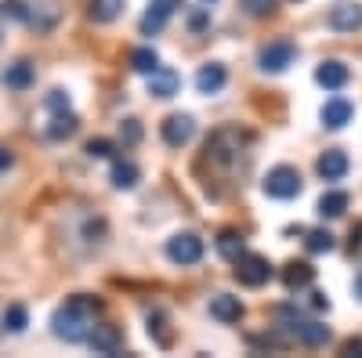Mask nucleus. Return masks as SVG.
Returning <instances> with one entry per match:
<instances>
[{"label":"nucleus","mask_w":362,"mask_h":358,"mask_svg":"<svg viewBox=\"0 0 362 358\" xmlns=\"http://www.w3.org/2000/svg\"><path fill=\"white\" fill-rule=\"evenodd\" d=\"M98 308H102V301H95V297H73L69 304H62V308L51 315V333H54L58 340H66V344L87 340Z\"/></svg>","instance_id":"obj_1"},{"label":"nucleus","mask_w":362,"mask_h":358,"mask_svg":"<svg viewBox=\"0 0 362 358\" xmlns=\"http://www.w3.org/2000/svg\"><path fill=\"white\" fill-rule=\"evenodd\" d=\"M279 322H286V330L305 347H322L329 340V326H322L315 318H305V315L293 311V308H279Z\"/></svg>","instance_id":"obj_2"},{"label":"nucleus","mask_w":362,"mask_h":358,"mask_svg":"<svg viewBox=\"0 0 362 358\" xmlns=\"http://www.w3.org/2000/svg\"><path fill=\"white\" fill-rule=\"evenodd\" d=\"M243 134L239 131H232V127H225V131H218L214 138L206 141V160L210 163H218V167H232L235 160H239V148H243Z\"/></svg>","instance_id":"obj_3"},{"label":"nucleus","mask_w":362,"mask_h":358,"mask_svg":"<svg viewBox=\"0 0 362 358\" xmlns=\"http://www.w3.org/2000/svg\"><path fill=\"white\" fill-rule=\"evenodd\" d=\"M261 189H264V196H272V199H293V196L300 192V174H297L293 167H272V170L264 174Z\"/></svg>","instance_id":"obj_4"},{"label":"nucleus","mask_w":362,"mask_h":358,"mask_svg":"<svg viewBox=\"0 0 362 358\" xmlns=\"http://www.w3.org/2000/svg\"><path fill=\"white\" fill-rule=\"evenodd\" d=\"M235 279L243 282V286H264L268 279H272V264H268V257H261V253H239L235 261Z\"/></svg>","instance_id":"obj_5"},{"label":"nucleus","mask_w":362,"mask_h":358,"mask_svg":"<svg viewBox=\"0 0 362 358\" xmlns=\"http://www.w3.org/2000/svg\"><path fill=\"white\" fill-rule=\"evenodd\" d=\"M167 257L174 264H196L203 257V239L196 232H177L167 239Z\"/></svg>","instance_id":"obj_6"},{"label":"nucleus","mask_w":362,"mask_h":358,"mask_svg":"<svg viewBox=\"0 0 362 358\" xmlns=\"http://www.w3.org/2000/svg\"><path fill=\"white\" fill-rule=\"evenodd\" d=\"M293 58H297L293 40H276V44L261 47V54H257V66H261L264 73H283V69H290V66H293Z\"/></svg>","instance_id":"obj_7"},{"label":"nucleus","mask_w":362,"mask_h":358,"mask_svg":"<svg viewBox=\"0 0 362 358\" xmlns=\"http://www.w3.org/2000/svg\"><path fill=\"white\" fill-rule=\"evenodd\" d=\"M160 131H163V141H167V145L181 148V145H189V141L196 138V119H192L189 112H174V116L163 119Z\"/></svg>","instance_id":"obj_8"},{"label":"nucleus","mask_w":362,"mask_h":358,"mask_svg":"<svg viewBox=\"0 0 362 358\" xmlns=\"http://www.w3.org/2000/svg\"><path fill=\"white\" fill-rule=\"evenodd\" d=\"M181 8V0H148V11L141 18V33L145 37H156L160 29L170 22V15Z\"/></svg>","instance_id":"obj_9"},{"label":"nucleus","mask_w":362,"mask_h":358,"mask_svg":"<svg viewBox=\"0 0 362 358\" xmlns=\"http://www.w3.org/2000/svg\"><path fill=\"white\" fill-rule=\"evenodd\" d=\"M87 344L95 354H119L124 351V333L116 330V326H90V333H87Z\"/></svg>","instance_id":"obj_10"},{"label":"nucleus","mask_w":362,"mask_h":358,"mask_svg":"<svg viewBox=\"0 0 362 358\" xmlns=\"http://www.w3.org/2000/svg\"><path fill=\"white\" fill-rule=\"evenodd\" d=\"M348 153L344 148H326V153L319 156V163H315V170H319V177L322 181H341V177L348 174Z\"/></svg>","instance_id":"obj_11"},{"label":"nucleus","mask_w":362,"mask_h":358,"mask_svg":"<svg viewBox=\"0 0 362 358\" xmlns=\"http://www.w3.org/2000/svg\"><path fill=\"white\" fill-rule=\"evenodd\" d=\"M329 29L334 33H355V29H362V4H337L329 8Z\"/></svg>","instance_id":"obj_12"},{"label":"nucleus","mask_w":362,"mask_h":358,"mask_svg":"<svg viewBox=\"0 0 362 358\" xmlns=\"http://www.w3.org/2000/svg\"><path fill=\"white\" fill-rule=\"evenodd\" d=\"M177 87H181V76L170 66H156L153 73H148V95L153 98H174Z\"/></svg>","instance_id":"obj_13"},{"label":"nucleus","mask_w":362,"mask_h":358,"mask_svg":"<svg viewBox=\"0 0 362 358\" xmlns=\"http://www.w3.org/2000/svg\"><path fill=\"white\" fill-rule=\"evenodd\" d=\"M322 127H329V131H341V127H348L351 124V116H355V109H351V102L348 98H329L326 105H322Z\"/></svg>","instance_id":"obj_14"},{"label":"nucleus","mask_w":362,"mask_h":358,"mask_svg":"<svg viewBox=\"0 0 362 358\" xmlns=\"http://www.w3.org/2000/svg\"><path fill=\"white\" fill-rule=\"evenodd\" d=\"M225 83H228V69H225L221 62H206V66L196 73V91H199V95H218Z\"/></svg>","instance_id":"obj_15"},{"label":"nucleus","mask_w":362,"mask_h":358,"mask_svg":"<svg viewBox=\"0 0 362 358\" xmlns=\"http://www.w3.org/2000/svg\"><path fill=\"white\" fill-rule=\"evenodd\" d=\"M210 315H214L218 322H239L243 318V301L232 293H214L210 297Z\"/></svg>","instance_id":"obj_16"},{"label":"nucleus","mask_w":362,"mask_h":358,"mask_svg":"<svg viewBox=\"0 0 362 358\" xmlns=\"http://www.w3.org/2000/svg\"><path fill=\"white\" fill-rule=\"evenodd\" d=\"M315 80L326 87V91H341V87L351 80V73H348V66H344V62L329 58V62H322V66L315 69Z\"/></svg>","instance_id":"obj_17"},{"label":"nucleus","mask_w":362,"mask_h":358,"mask_svg":"<svg viewBox=\"0 0 362 358\" xmlns=\"http://www.w3.org/2000/svg\"><path fill=\"white\" fill-rule=\"evenodd\" d=\"M58 15H62V11H58V4H51V0H47V4L29 8L25 25H33L37 33H47V29H54V25H58Z\"/></svg>","instance_id":"obj_18"},{"label":"nucleus","mask_w":362,"mask_h":358,"mask_svg":"<svg viewBox=\"0 0 362 358\" xmlns=\"http://www.w3.org/2000/svg\"><path fill=\"white\" fill-rule=\"evenodd\" d=\"M283 282H286V290H305V286L315 282V268L305 264V261H290L286 272H283Z\"/></svg>","instance_id":"obj_19"},{"label":"nucleus","mask_w":362,"mask_h":358,"mask_svg":"<svg viewBox=\"0 0 362 358\" xmlns=\"http://www.w3.org/2000/svg\"><path fill=\"white\" fill-rule=\"evenodd\" d=\"M124 4H127V0H90L87 15L95 18L98 25H109V22H116L119 15H124Z\"/></svg>","instance_id":"obj_20"},{"label":"nucleus","mask_w":362,"mask_h":358,"mask_svg":"<svg viewBox=\"0 0 362 358\" xmlns=\"http://www.w3.org/2000/svg\"><path fill=\"white\" fill-rule=\"evenodd\" d=\"M4 83L11 87V91H25L29 83H33V62L29 58H18V62H11L4 69Z\"/></svg>","instance_id":"obj_21"},{"label":"nucleus","mask_w":362,"mask_h":358,"mask_svg":"<svg viewBox=\"0 0 362 358\" xmlns=\"http://www.w3.org/2000/svg\"><path fill=\"white\" fill-rule=\"evenodd\" d=\"M76 127H80V119L66 109V112H54V119L47 124V138L51 141H62V138H73L76 134Z\"/></svg>","instance_id":"obj_22"},{"label":"nucleus","mask_w":362,"mask_h":358,"mask_svg":"<svg viewBox=\"0 0 362 358\" xmlns=\"http://www.w3.org/2000/svg\"><path fill=\"white\" fill-rule=\"evenodd\" d=\"M138 167L131 160H112V185L116 189H134L138 185Z\"/></svg>","instance_id":"obj_23"},{"label":"nucleus","mask_w":362,"mask_h":358,"mask_svg":"<svg viewBox=\"0 0 362 358\" xmlns=\"http://www.w3.org/2000/svg\"><path fill=\"white\" fill-rule=\"evenodd\" d=\"M348 192H326L322 199H319V214L322 217H344V210H348Z\"/></svg>","instance_id":"obj_24"},{"label":"nucleus","mask_w":362,"mask_h":358,"mask_svg":"<svg viewBox=\"0 0 362 358\" xmlns=\"http://www.w3.org/2000/svg\"><path fill=\"white\" fill-rule=\"evenodd\" d=\"M156 66H160V54H156L153 47H134V51H131V69H134V73H145V76H148Z\"/></svg>","instance_id":"obj_25"},{"label":"nucleus","mask_w":362,"mask_h":358,"mask_svg":"<svg viewBox=\"0 0 362 358\" xmlns=\"http://www.w3.org/2000/svg\"><path fill=\"white\" fill-rule=\"evenodd\" d=\"M218 253L225 261H235L239 253H243V235H239V232H221L218 235Z\"/></svg>","instance_id":"obj_26"},{"label":"nucleus","mask_w":362,"mask_h":358,"mask_svg":"<svg viewBox=\"0 0 362 358\" xmlns=\"http://www.w3.org/2000/svg\"><path fill=\"white\" fill-rule=\"evenodd\" d=\"M305 246H308V253H329L334 250V235H329L326 228H312L308 239H305Z\"/></svg>","instance_id":"obj_27"},{"label":"nucleus","mask_w":362,"mask_h":358,"mask_svg":"<svg viewBox=\"0 0 362 358\" xmlns=\"http://www.w3.org/2000/svg\"><path fill=\"white\" fill-rule=\"evenodd\" d=\"M25 326H29V311H25L22 304L4 308V330H8V333H22Z\"/></svg>","instance_id":"obj_28"},{"label":"nucleus","mask_w":362,"mask_h":358,"mask_svg":"<svg viewBox=\"0 0 362 358\" xmlns=\"http://www.w3.org/2000/svg\"><path fill=\"white\" fill-rule=\"evenodd\" d=\"M239 8H243L250 18H268L276 11V0H239Z\"/></svg>","instance_id":"obj_29"},{"label":"nucleus","mask_w":362,"mask_h":358,"mask_svg":"<svg viewBox=\"0 0 362 358\" xmlns=\"http://www.w3.org/2000/svg\"><path fill=\"white\" fill-rule=\"evenodd\" d=\"M112 153H116V145L109 138H90L87 141V156L90 160H112Z\"/></svg>","instance_id":"obj_30"},{"label":"nucleus","mask_w":362,"mask_h":358,"mask_svg":"<svg viewBox=\"0 0 362 358\" xmlns=\"http://www.w3.org/2000/svg\"><path fill=\"white\" fill-rule=\"evenodd\" d=\"M25 15H29V8L22 0H4L0 4V18H8V22H25Z\"/></svg>","instance_id":"obj_31"},{"label":"nucleus","mask_w":362,"mask_h":358,"mask_svg":"<svg viewBox=\"0 0 362 358\" xmlns=\"http://www.w3.org/2000/svg\"><path fill=\"white\" fill-rule=\"evenodd\" d=\"M119 141L124 145H138L141 141V124L138 119H124V124H119Z\"/></svg>","instance_id":"obj_32"},{"label":"nucleus","mask_w":362,"mask_h":358,"mask_svg":"<svg viewBox=\"0 0 362 358\" xmlns=\"http://www.w3.org/2000/svg\"><path fill=\"white\" fill-rule=\"evenodd\" d=\"M148 337H156L160 347L170 344V333H163V315H148Z\"/></svg>","instance_id":"obj_33"},{"label":"nucleus","mask_w":362,"mask_h":358,"mask_svg":"<svg viewBox=\"0 0 362 358\" xmlns=\"http://www.w3.org/2000/svg\"><path fill=\"white\" fill-rule=\"evenodd\" d=\"M44 105H47L51 112H66V109H69V95L62 91V87H54V91L44 98Z\"/></svg>","instance_id":"obj_34"},{"label":"nucleus","mask_w":362,"mask_h":358,"mask_svg":"<svg viewBox=\"0 0 362 358\" xmlns=\"http://www.w3.org/2000/svg\"><path fill=\"white\" fill-rule=\"evenodd\" d=\"M308 304H312V311H329V297L315 290V293H312V301H308Z\"/></svg>","instance_id":"obj_35"},{"label":"nucleus","mask_w":362,"mask_h":358,"mask_svg":"<svg viewBox=\"0 0 362 358\" xmlns=\"http://www.w3.org/2000/svg\"><path fill=\"white\" fill-rule=\"evenodd\" d=\"M15 163V156H11V148H4V145H0V174H4L8 167Z\"/></svg>","instance_id":"obj_36"},{"label":"nucleus","mask_w":362,"mask_h":358,"mask_svg":"<svg viewBox=\"0 0 362 358\" xmlns=\"http://www.w3.org/2000/svg\"><path fill=\"white\" fill-rule=\"evenodd\" d=\"M206 22H210V15H206V11H196V15H192V18H189V25H192V29H196V33H199V29H203V25H206Z\"/></svg>","instance_id":"obj_37"},{"label":"nucleus","mask_w":362,"mask_h":358,"mask_svg":"<svg viewBox=\"0 0 362 358\" xmlns=\"http://www.w3.org/2000/svg\"><path fill=\"white\" fill-rule=\"evenodd\" d=\"M351 250H355V253H362V225L351 232Z\"/></svg>","instance_id":"obj_38"},{"label":"nucleus","mask_w":362,"mask_h":358,"mask_svg":"<svg viewBox=\"0 0 362 358\" xmlns=\"http://www.w3.org/2000/svg\"><path fill=\"white\" fill-rule=\"evenodd\" d=\"M355 351L362 354V340H355V337H351V340L344 344V354H355Z\"/></svg>","instance_id":"obj_39"},{"label":"nucleus","mask_w":362,"mask_h":358,"mask_svg":"<svg viewBox=\"0 0 362 358\" xmlns=\"http://www.w3.org/2000/svg\"><path fill=\"white\" fill-rule=\"evenodd\" d=\"M355 297H358V301H362V272L355 275Z\"/></svg>","instance_id":"obj_40"},{"label":"nucleus","mask_w":362,"mask_h":358,"mask_svg":"<svg viewBox=\"0 0 362 358\" xmlns=\"http://www.w3.org/2000/svg\"><path fill=\"white\" fill-rule=\"evenodd\" d=\"M203 4H214V0H203Z\"/></svg>","instance_id":"obj_41"}]
</instances>
